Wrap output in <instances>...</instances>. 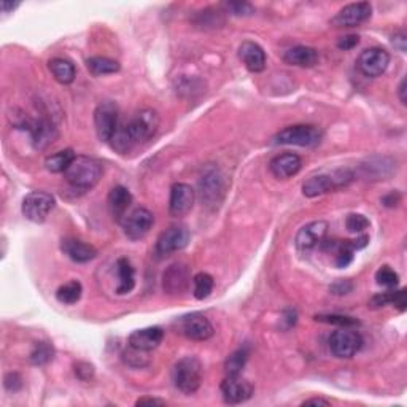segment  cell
I'll return each mask as SVG.
<instances>
[{"mask_svg": "<svg viewBox=\"0 0 407 407\" xmlns=\"http://www.w3.org/2000/svg\"><path fill=\"white\" fill-rule=\"evenodd\" d=\"M65 180L75 190H91L102 178L103 167L94 158L75 156L69 169L65 170Z\"/></svg>", "mask_w": 407, "mask_h": 407, "instance_id": "cell-1", "label": "cell"}, {"mask_svg": "<svg viewBox=\"0 0 407 407\" xmlns=\"http://www.w3.org/2000/svg\"><path fill=\"white\" fill-rule=\"evenodd\" d=\"M175 388L183 394H194L202 383V363L196 356H185L175 363L172 371Z\"/></svg>", "mask_w": 407, "mask_h": 407, "instance_id": "cell-2", "label": "cell"}, {"mask_svg": "<svg viewBox=\"0 0 407 407\" xmlns=\"http://www.w3.org/2000/svg\"><path fill=\"white\" fill-rule=\"evenodd\" d=\"M323 137L322 129L312 124H294L282 129L274 135L276 145H296V147H315L320 144Z\"/></svg>", "mask_w": 407, "mask_h": 407, "instance_id": "cell-3", "label": "cell"}, {"mask_svg": "<svg viewBox=\"0 0 407 407\" xmlns=\"http://www.w3.org/2000/svg\"><path fill=\"white\" fill-rule=\"evenodd\" d=\"M226 192V180L217 167H207L199 180L201 201L208 208H217Z\"/></svg>", "mask_w": 407, "mask_h": 407, "instance_id": "cell-4", "label": "cell"}, {"mask_svg": "<svg viewBox=\"0 0 407 407\" xmlns=\"http://www.w3.org/2000/svg\"><path fill=\"white\" fill-rule=\"evenodd\" d=\"M351 178H354V175L349 170H338L334 174H320L304 181L302 192L307 197H317L342 188V186L350 183Z\"/></svg>", "mask_w": 407, "mask_h": 407, "instance_id": "cell-5", "label": "cell"}, {"mask_svg": "<svg viewBox=\"0 0 407 407\" xmlns=\"http://www.w3.org/2000/svg\"><path fill=\"white\" fill-rule=\"evenodd\" d=\"M18 128L29 132L35 150H45L59 137V131L54 121L45 117L37 119L23 118L18 123Z\"/></svg>", "mask_w": 407, "mask_h": 407, "instance_id": "cell-6", "label": "cell"}, {"mask_svg": "<svg viewBox=\"0 0 407 407\" xmlns=\"http://www.w3.org/2000/svg\"><path fill=\"white\" fill-rule=\"evenodd\" d=\"M134 144H144L151 140L159 129V115L156 110L144 108L137 112L126 124Z\"/></svg>", "mask_w": 407, "mask_h": 407, "instance_id": "cell-7", "label": "cell"}, {"mask_svg": "<svg viewBox=\"0 0 407 407\" xmlns=\"http://www.w3.org/2000/svg\"><path fill=\"white\" fill-rule=\"evenodd\" d=\"M363 345V338L360 333L354 331L351 328H340L334 331L329 338V350L340 360H349L358 354Z\"/></svg>", "mask_w": 407, "mask_h": 407, "instance_id": "cell-8", "label": "cell"}, {"mask_svg": "<svg viewBox=\"0 0 407 407\" xmlns=\"http://www.w3.org/2000/svg\"><path fill=\"white\" fill-rule=\"evenodd\" d=\"M56 206L54 197L45 191H32L23 201V215L32 223H43Z\"/></svg>", "mask_w": 407, "mask_h": 407, "instance_id": "cell-9", "label": "cell"}, {"mask_svg": "<svg viewBox=\"0 0 407 407\" xmlns=\"http://www.w3.org/2000/svg\"><path fill=\"white\" fill-rule=\"evenodd\" d=\"M94 124L99 139L110 144L119 126V112L117 103L110 101L102 102L94 112Z\"/></svg>", "mask_w": 407, "mask_h": 407, "instance_id": "cell-10", "label": "cell"}, {"mask_svg": "<svg viewBox=\"0 0 407 407\" xmlns=\"http://www.w3.org/2000/svg\"><path fill=\"white\" fill-rule=\"evenodd\" d=\"M328 234V223L323 222V219H318V222H312L306 226H302L298 234H296V249L302 255H309L317 247L322 245Z\"/></svg>", "mask_w": 407, "mask_h": 407, "instance_id": "cell-11", "label": "cell"}, {"mask_svg": "<svg viewBox=\"0 0 407 407\" xmlns=\"http://www.w3.org/2000/svg\"><path fill=\"white\" fill-rule=\"evenodd\" d=\"M155 224V215L148 208L139 207L132 210L129 215L123 219V229L126 238L131 240H140L150 233V229Z\"/></svg>", "mask_w": 407, "mask_h": 407, "instance_id": "cell-12", "label": "cell"}, {"mask_svg": "<svg viewBox=\"0 0 407 407\" xmlns=\"http://www.w3.org/2000/svg\"><path fill=\"white\" fill-rule=\"evenodd\" d=\"M190 231L185 226H170L156 240L155 251L159 258L169 256L175 251L183 250L190 244Z\"/></svg>", "mask_w": 407, "mask_h": 407, "instance_id": "cell-13", "label": "cell"}, {"mask_svg": "<svg viewBox=\"0 0 407 407\" xmlns=\"http://www.w3.org/2000/svg\"><path fill=\"white\" fill-rule=\"evenodd\" d=\"M178 329L180 333L191 340H197V342H202V340L210 339L213 335V326L210 320L202 313H188V315L181 317L178 322Z\"/></svg>", "mask_w": 407, "mask_h": 407, "instance_id": "cell-14", "label": "cell"}, {"mask_svg": "<svg viewBox=\"0 0 407 407\" xmlns=\"http://www.w3.org/2000/svg\"><path fill=\"white\" fill-rule=\"evenodd\" d=\"M390 64V54L385 51L383 48H369L365 49L360 54L358 60H356V65H358L360 72L366 76H371V78H376V76H381L385 74V70L388 69Z\"/></svg>", "mask_w": 407, "mask_h": 407, "instance_id": "cell-15", "label": "cell"}, {"mask_svg": "<svg viewBox=\"0 0 407 407\" xmlns=\"http://www.w3.org/2000/svg\"><path fill=\"white\" fill-rule=\"evenodd\" d=\"M372 15V7L369 2H356L345 5L339 13L331 18V26L334 27H356L369 21Z\"/></svg>", "mask_w": 407, "mask_h": 407, "instance_id": "cell-16", "label": "cell"}, {"mask_svg": "<svg viewBox=\"0 0 407 407\" xmlns=\"http://www.w3.org/2000/svg\"><path fill=\"white\" fill-rule=\"evenodd\" d=\"M222 396L226 404H242L253 394V385L240 376H228L222 382Z\"/></svg>", "mask_w": 407, "mask_h": 407, "instance_id": "cell-17", "label": "cell"}, {"mask_svg": "<svg viewBox=\"0 0 407 407\" xmlns=\"http://www.w3.org/2000/svg\"><path fill=\"white\" fill-rule=\"evenodd\" d=\"M191 272L190 267L183 263H175L164 272L163 288L167 294H180L190 287Z\"/></svg>", "mask_w": 407, "mask_h": 407, "instance_id": "cell-18", "label": "cell"}, {"mask_svg": "<svg viewBox=\"0 0 407 407\" xmlns=\"http://www.w3.org/2000/svg\"><path fill=\"white\" fill-rule=\"evenodd\" d=\"M194 190L186 183H175L170 190L169 212L172 217H185L194 206Z\"/></svg>", "mask_w": 407, "mask_h": 407, "instance_id": "cell-19", "label": "cell"}, {"mask_svg": "<svg viewBox=\"0 0 407 407\" xmlns=\"http://www.w3.org/2000/svg\"><path fill=\"white\" fill-rule=\"evenodd\" d=\"M164 339V331L159 326H150L144 329H137V331L129 335V347L140 350V351H151L159 347V344Z\"/></svg>", "mask_w": 407, "mask_h": 407, "instance_id": "cell-20", "label": "cell"}, {"mask_svg": "<svg viewBox=\"0 0 407 407\" xmlns=\"http://www.w3.org/2000/svg\"><path fill=\"white\" fill-rule=\"evenodd\" d=\"M269 169L276 178L288 180L302 169V159L294 153H283L269 163Z\"/></svg>", "mask_w": 407, "mask_h": 407, "instance_id": "cell-21", "label": "cell"}, {"mask_svg": "<svg viewBox=\"0 0 407 407\" xmlns=\"http://www.w3.org/2000/svg\"><path fill=\"white\" fill-rule=\"evenodd\" d=\"M239 58L245 67L253 74H260L266 69V53L264 49L255 42H244L239 47Z\"/></svg>", "mask_w": 407, "mask_h": 407, "instance_id": "cell-22", "label": "cell"}, {"mask_svg": "<svg viewBox=\"0 0 407 407\" xmlns=\"http://www.w3.org/2000/svg\"><path fill=\"white\" fill-rule=\"evenodd\" d=\"M132 204V194L128 188L124 186H115V188L108 192L107 206L108 212L113 219L117 222H123L126 217V212Z\"/></svg>", "mask_w": 407, "mask_h": 407, "instance_id": "cell-23", "label": "cell"}, {"mask_svg": "<svg viewBox=\"0 0 407 407\" xmlns=\"http://www.w3.org/2000/svg\"><path fill=\"white\" fill-rule=\"evenodd\" d=\"M64 255H67L75 263H90L97 256V250L91 244H86L78 239H64L60 244Z\"/></svg>", "mask_w": 407, "mask_h": 407, "instance_id": "cell-24", "label": "cell"}, {"mask_svg": "<svg viewBox=\"0 0 407 407\" xmlns=\"http://www.w3.org/2000/svg\"><path fill=\"white\" fill-rule=\"evenodd\" d=\"M318 59H320V54H318L317 49L304 45L290 48L283 54L285 63L296 65V67H313V65L318 64Z\"/></svg>", "mask_w": 407, "mask_h": 407, "instance_id": "cell-25", "label": "cell"}, {"mask_svg": "<svg viewBox=\"0 0 407 407\" xmlns=\"http://www.w3.org/2000/svg\"><path fill=\"white\" fill-rule=\"evenodd\" d=\"M115 272H117L118 279L117 293L121 296L131 293L135 287V271L128 258H119L117 264H115Z\"/></svg>", "mask_w": 407, "mask_h": 407, "instance_id": "cell-26", "label": "cell"}, {"mask_svg": "<svg viewBox=\"0 0 407 407\" xmlns=\"http://www.w3.org/2000/svg\"><path fill=\"white\" fill-rule=\"evenodd\" d=\"M48 67H49V72L53 74L54 80L59 81L60 85H70L75 80V75H76L75 65L70 63L69 59L54 58L49 60Z\"/></svg>", "mask_w": 407, "mask_h": 407, "instance_id": "cell-27", "label": "cell"}, {"mask_svg": "<svg viewBox=\"0 0 407 407\" xmlns=\"http://www.w3.org/2000/svg\"><path fill=\"white\" fill-rule=\"evenodd\" d=\"M86 67L94 76H102V75L119 72L121 65L118 60H113L110 58H102V56H94L86 60Z\"/></svg>", "mask_w": 407, "mask_h": 407, "instance_id": "cell-28", "label": "cell"}, {"mask_svg": "<svg viewBox=\"0 0 407 407\" xmlns=\"http://www.w3.org/2000/svg\"><path fill=\"white\" fill-rule=\"evenodd\" d=\"M75 156L76 155L74 153V150H70V148H67V150H63V151H58V153H54V155L47 158L45 167L53 174L65 172V170L69 169L70 164H72Z\"/></svg>", "mask_w": 407, "mask_h": 407, "instance_id": "cell-29", "label": "cell"}, {"mask_svg": "<svg viewBox=\"0 0 407 407\" xmlns=\"http://www.w3.org/2000/svg\"><path fill=\"white\" fill-rule=\"evenodd\" d=\"M213 285H215V280L210 274L199 272L192 277V294H194L196 299H206L213 291Z\"/></svg>", "mask_w": 407, "mask_h": 407, "instance_id": "cell-30", "label": "cell"}, {"mask_svg": "<svg viewBox=\"0 0 407 407\" xmlns=\"http://www.w3.org/2000/svg\"><path fill=\"white\" fill-rule=\"evenodd\" d=\"M81 293H83V287H81V283L76 282V280H72V282L65 283L63 285V287L58 288L56 298L59 302H63V304L72 306L80 301Z\"/></svg>", "mask_w": 407, "mask_h": 407, "instance_id": "cell-31", "label": "cell"}, {"mask_svg": "<svg viewBox=\"0 0 407 407\" xmlns=\"http://www.w3.org/2000/svg\"><path fill=\"white\" fill-rule=\"evenodd\" d=\"M247 361H249V350L247 349L235 350L234 354H231L228 356L226 363H224V371H226L228 376H240V372L245 367Z\"/></svg>", "mask_w": 407, "mask_h": 407, "instance_id": "cell-32", "label": "cell"}, {"mask_svg": "<svg viewBox=\"0 0 407 407\" xmlns=\"http://www.w3.org/2000/svg\"><path fill=\"white\" fill-rule=\"evenodd\" d=\"M110 144H112L113 150H117L121 155H124V153H128L131 150L132 145H134V140H132V137L129 135V131L126 128V124L118 126V129L112 137V140H110Z\"/></svg>", "mask_w": 407, "mask_h": 407, "instance_id": "cell-33", "label": "cell"}, {"mask_svg": "<svg viewBox=\"0 0 407 407\" xmlns=\"http://www.w3.org/2000/svg\"><path fill=\"white\" fill-rule=\"evenodd\" d=\"M54 356V349L53 345L49 342H37L34 350H32V354L29 356V360L32 365L35 366H42V365H47L53 360Z\"/></svg>", "mask_w": 407, "mask_h": 407, "instance_id": "cell-34", "label": "cell"}, {"mask_svg": "<svg viewBox=\"0 0 407 407\" xmlns=\"http://www.w3.org/2000/svg\"><path fill=\"white\" fill-rule=\"evenodd\" d=\"M222 13L224 12H218V10H212V8L202 10V12L197 13V16L194 18V24L202 26L204 29H207L208 26L218 27L219 24L224 23V19L222 18Z\"/></svg>", "mask_w": 407, "mask_h": 407, "instance_id": "cell-35", "label": "cell"}, {"mask_svg": "<svg viewBox=\"0 0 407 407\" xmlns=\"http://www.w3.org/2000/svg\"><path fill=\"white\" fill-rule=\"evenodd\" d=\"M315 320L322 323H328V324H335V326H340V328H354L360 324V322L356 320V318L347 317V315H338V313H331V315H317Z\"/></svg>", "mask_w": 407, "mask_h": 407, "instance_id": "cell-36", "label": "cell"}, {"mask_svg": "<svg viewBox=\"0 0 407 407\" xmlns=\"http://www.w3.org/2000/svg\"><path fill=\"white\" fill-rule=\"evenodd\" d=\"M376 280L379 285H382L385 288H396L399 283V276L390 266H382L376 272Z\"/></svg>", "mask_w": 407, "mask_h": 407, "instance_id": "cell-37", "label": "cell"}, {"mask_svg": "<svg viewBox=\"0 0 407 407\" xmlns=\"http://www.w3.org/2000/svg\"><path fill=\"white\" fill-rule=\"evenodd\" d=\"M345 228H347L349 233L361 234L363 231L369 228V219L361 215V213H350L347 219H345Z\"/></svg>", "mask_w": 407, "mask_h": 407, "instance_id": "cell-38", "label": "cell"}, {"mask_svg": "<svg viewBox=\"0 0 407 407\" xmlns=\"http://www.w3.org/2000/svg\"><path fill=\"white\" fill-rule=\"evenodd\" d=\"M222 7L224 8V13L233 16H251L255 13V7L249 2H224Z\"/></svg>", "mask_w": 407, "mask_h": 407, "instance_id": "cell-39", "label": "cell"}, {"mask_svg": "<svg viewBox=\"0 0 407 407\" xmlns=\"http://www.w3.org/2000/svg\"><path fill=\"white\" fill-rule=\"evenodd\" d=\"M74 369H75V376L83 382H88L90 379L94 377V366L90 365V363H86V361L75 363Z\"/></svg>", "mask_w": 407, "mask_h": 407, "instance_id": "cell-40", "label": "cell"}, {"mask_svg": "<svg viewBox=\"0 0 407 407\" xmlns=\"http://www.w3.org/2000/svg\"><path fill=\"white\" fill-rule=\"evenodd\" d=\"M5 388L8 390V392H19L21 388H23V379L18 372H10L5 376V381H3Z\"/></svg>", "mask_w": 407, "mask_h": 407, "instance_id": "cell-41", "label": "cell"}, {"mask_svg": "<svg viewBox=\"0 0 407 407\" xmlns=\"http://www.w3.org/2000/svg\"><path fill=\"white\" fill-rule=\"evenodd\" d=\"M360 43V37L355 34H349L340 37L338 40V48L342 49V51H349V49H354Z\"/></svg>", "mask_w": 407, "mask_h": 407, "instance_id": "cell-42", "label": "cell"}, {"mask_svg": "<svg viewBox=\"0 0 407 407\" xmlns=\"http://www.w3.org/2000/svg\"><path fill=\"white\" fill-rule=\"evenodd\" d=\"M392 299H393V291H387V293H381V294L374 296L369 304H371V307H374V309H379V307L392 304Z\"/></svg>", "mask_w": 407, "mask_h": 407, "instance_id": "cell-43", "label": "cell"}, {"mask_svg": "<svg viewBox=\"0 0 407 407\" xmlns=\"http://www.w3.org/2000/svg\"><path fill=\"white\" fill-rule=\"evenodd\" d=\"M392 304L398 309L399 312H404L406 307H407V298H406V290H398V291H393V299H392Z\"/></svg>", "mask_w": 407, "mask_h": 407, "instance_id": "cell-44", "label": "cell"}, {"mask_svg": "<svg viewBox=\"0 0 407 407\" xmlns=\"http://www.w3.org/2000/svg\"><path fill=\"white\" fill-rule=\"evenodd\" d=\"M354 290V283L350 282V280H339V282H335L333 287H331V291L334 294H349L350 291Z\"/></svg>", "mask_w": 407, "mask_h": 407, "instance_id": "cell-45", "label": "cell"}, {"mask_svg": "<svg viewBox=\"0 0 407 407\" xmlns=\"http://www.w3.org/2000/svg\"><path fill=\"white\" fill-rule=\"evenodd\" d=\"M399 202H401V194H399L398 191H392V192H388L387 196L382 197V204H383V206L385 207H390V208L396 207Z\"/></svg>", "mask_w": 407, "mask_h": 407, "instance_id": "cell-46", "label": "cell"}, {"mask_svg": "<svg viewBox=\"0 0 407 407\" xmlns=\"http://www.w3.org/2000/svg\"><path fill=\"white\" fill-rule=\"evenodd\" d=\"M393 45L396 49H399L401 53L406 51L407 48V37L404 32H398V34L393 35Z\"/></svg>", "mask_w": 407, "mask_h": 407, "instance_id": "cell-47", "label": "cell"}, {"mask_svg": "<svg viewBox=\"0 0 407 407\" xmlns=\"http://www.w3.org/2000/svg\"><path fill=\"white\" fill-rule=\"evenodd\" d=\"M331 403H329L328 399H323V398H310L307 399L302 403V406H329Z\"/></svg>", "mask_w": 407, "mask_h": 407, "instance_id": "cell-48", "label": "cell"}, {"mask_svg": "<svg viewBox=\"0 0 407 407\" xmlns=\"http://www.w3.org/2000/svg\"><path fill=\"white\" fill-rule=\"evenodd\" d=\"M18 2H8V0H2V2H0V8H2V12L3 13H10V12H13V10L18 7Z\"/></svg>", "mask_w": 407, "mask_h": 407, "instance_id": "cell-49", "label": "cell"}, {"mask_svg": "<svg viewBox=\"0 0 407 407\" xmlns=\"http://www.w3.org/2000/svg\"><path fill=\"white\" fill-rule=\"evenodd\" d=\"M135 404L145 406V404H166V403H164L163 399H158V398H140Z\"/></svg>", "mask_w": 407, "mask_h": 407, "instance_id": "cell-50", "label": "cell"}, {"mask_svg": "<svg viewBox=\"0 0 407 407\" xmlns=\"http://www.w3.org/2000/svg\"><path fill=\"white\" fill-rule=\"evenodd\" d=\"M398 94H399V99H401V102L403 103H406V78H403L401 80V83H399V88H398Z\"/></svg>", "mask_w": 407, "mask_h": 407, "instance_id": "cell-51", "label": "cell"}]
</instances>
